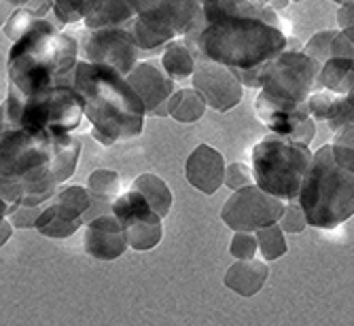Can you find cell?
Listing matches in <instances>:
<instances>
[{
	"label": "cell",
	"mask_w": 354,
	"mask_h": 326,
	"mask_svg": "<svg viewBox=\"0 0 354 326\" xmlns=\"http://www.w3.org/2000/svg\"><path fill=\"white\" fill-rule=\"evenodd\" d=\"M196 57L232 68L242 85L263 87L270 64L288 51L272 7L248 0H216L204 7V23L185 41Z\"/></svg>",
	"instance_id": "1"
},
{
	"label": "cell",
	"mask_w": 354,
	"mask_h": 326,
	"mask_svg": "<svg viewBox=\"0 0 354 326\" xmlns=\"http://www.w3.org/2000/svg\"><path fill=\"white\" fill-rule=\"evenodd\" d=\"M81 142L71 136L3 129V216L15 206H41L55 198V184L77 170Z\"/></svg>",
	"instance_id": "2"
},
{
	"label": "cell",
	"mask_w": 354,
	"mask_h": 326,
	"mask_svg": "<svg viewBox=\"0 0 354 326\" xmlns=\"http://www.w3.org/2000/svg\"><path fill=\"white\" fill-rule=\"evenodd\" d=\"M62 23L39 19L9 51V93L28 100L53 87H75L79 43Z\"/></svg>",
	"instance_id": "3"
},
{
	"label": "cell",
	"mask_w": 354,
	"mask_h": 326,
	"mask_svg": "<svg viewBox=\"0 0 354 326\" xmlns=\"http://www.w3.org/2000/svg\"><path fill=\"white\" fill-rule=\"evenodd\" d=\"M75 89L83 97L85 117L93 127L91 134L102 144L111 146L142 134L145 102L117 68L81 59L75 73Z\"/></svg>",
	"instance_id": "4"
},
{
	"label": "cell",
	"mask_w": 354,
	"mask_h": 326,
	"mask_svg": "<svg viewBox=\"0 0 354 326\" xmlns=\"http://www.w3.org/2000/svg\"><path fill=\"white\" fill-rule=\"evenodd\" d=\"M297 202L316 229L331 231L354 216V170L335 159L331 144L314 153Z\"/></svg>",
	"instance_id": "5"
},
{
	"label": "cell",
	"mask_w": 354,
	"mask_h": 326,
	"mask_svg": "<svg viewBox=\"0 0 354 326\" xmlns=\"http://www.w3.org/2000/svg\"><path fill=\"white\" fill-rule=\"evenodd\" d=\"M5 129H21L26 134H49L62 136L71 134L79 127L85 115L83 97L75 87H53L19 100L15 95H7L5 100Z\"/></svg>",
	"instance_id": "6"
},
{
	"label": "cell",
	"mask_w": 354,
	"mask_h": 326,
	"mask_svg": "<svg viewBox=\"0 0 354 326\" xmlns=\"http://www.w3.org/2000/svg\"><path fill=\"white\" fill-rule=\"evenodd\" d=\"M312 159L310 144L272 134L252 148L254 184L282 202H297Z\"/></svg>",
	"instance_id": "7"
},
{
	"label": "cell",
	"mask_w": 354,
	"mask_h": 326,
	"mask_svg": "<svg viewBox=\"0 0 354 326\" xmlns=\"http://www.w3.org/2000/svg\"><path fill=\"white\" fill-rule=\"evenodd\" d=\"M320 61L304 51H284L270 64L261 91L284 102L306 104L316 91Z\"/></svg>",
	"instance_id": "8"
},
{
	"label": "cell",
	"mask_w": 354,
	"mask_h": 326,
	"mask_svg": "<svg viewBox=\"0 0 354 326\" xmlns=\"http://www.w3.org/2000/svg\"><path fill=\"white\" fill-rule=\"evenodd\" d=\"M284 210L286 206L282 200L266 193L257 184H250L234 191L221 210V218L236 233H257L263 227L276 224Z\"/></svg>",
	"instance_id": "9"
},
{
	"label": "cell",
	"mask_w": 354,
	"mask_h": 326,
	"mask_svg": "<svg viewBox=\"0 0 354 326\" xmlns=\"http://www.w3.org/2000/svg\"><path fill=\"white\" fill-rule=\"evenodd\" d=\"M79 55L83 61L109 64L123 77L130 75L140 64V47L132 35V30L125 28L89 30L81 43Z\"/></svg>",
	"instance_id": "10"
},
{
	"label": "cell",
	"mask_w": 354,
	"mask_h": 326,
	"mask_svg": "<svg viewBox=\"0 0 354 326\" xmlns=\"http://www.w3.org/2000/svg\"><path fill=\"white\" fill-rule=\"evenodd\" d=\"M136 15L145 26L174 41L202 28L204 7L198 0H136Z\"/></svg>",
	"instance_id": "11"
},
{
	"label": "cell",
	"mask_w": 354,
	"mask_h": 326,
	"mask_svg": "<svg viewBox=\"0 0 354 326\" xmlns=\"http://www.w3.org/2000/svg\"><path fill=\"white\" fill-rule=\"evenodd\" d=\"M121 222L130 246L138 252L155 248L164 238L162 216L134 189L121 193L111 210Z\"/></svg>",
	"instance_id": "12"
},
{
	"label": "cell",
	"mask_w": 354,
	"mask_h": 326,
	"mask_svg": "<svg viewBox=\"0 0 354 326\" xmlns=\"http://www.w3.org/2000/svg\"><path fill=\"white\" fill-rule=\"evenodd\" d=\"M254 108H257V117H259L276 136L304 142V144H310L316 136V123L310 117L308 104L284 102V100H278V97L268 95L266 91H259Z\"/></svg>",
	"instance_id": "13"
},
{
	"label": "cell",
	"mask_w": 354,
	"mask_h": 326,
	"mask_svg": "<svg viewBox=\"0 0 354 326\" xmlns=\"http://www.w3.org/2000/svg\"><path fill=\"white\" fill-rule=\"evenodd\" d=\"M91 210V195L83 186H66L55 193L53 202L37 220L39 233L47 238H68L81 229Z\"/></svg>",
	"instance_id": "14"
},
{
	"label": "cell",
	"mask_w": 354,
	"mask_h": 326,
	"mask_svg": "<svg viewBox=\"0 0 354 326\" xmlns=\"http://www.w3.org/2000/svg\"><path fill=\"white\" fill-rule=\"evenodd\" d=\"M193 89H198L210 108L214 111H232L242 102V81L238 75L223 66L218 61L198 57L196 73L191 77Z\"/></svg>",
	"instance_id": "15"
},
{
	"label": "cell",
	"mask_w": 354,
	"mask_h": 326,
	"mask_svg": "<svg viewBox=\"0 0 354 326\" xmlns=\"http://www.w3.org/2000/svg\"><path fill=\"white\" fill-rule=\"evenodd\" d=\"M125 79L145 102L147 115H168V102L174 95V79H170L164 68L151 61H140Z\"/></svg>",
	"instance_id": "16"
},
{
	"label": "cell",
	"mask_w": 354,
	"mask_h": 326,
	"mask_svg": "<svg viewBox=\"0 0 354 326\" xmlns=\"http://www.w3.org/2000/svg\"><path fill=\"white\" fill-rule=\"evenodd\" d=\"M130 246L117 216L102 214L87 222L85 231V252L98 260H115Z\"/></svg>",
	"instance_id": "17"
},
{
	"label": "cell",
	"mask_w": 354,
	"mask_h": 326,
	"mask_svg": "<svg viewBox=\"0 0 354 326\" xmlns=\"http://www.w3.org/2000/svg\"><path fill=\"white\" fill-rule=\"evenodd\" d=\"M225 170L227 168H225L223 155L208 144H200L185 163L189 184L202 191L204 195H214L221 189V184L225 182Z\"/></svg>",
	"instance_id": "18"
},
{
	"label": "cell",
	"mask_w": 354,
	"mask_h": 326,
	"mask_svg": "<svg viewBox=\"0 0 354 326\" xmlns=\"http://www.w3.org/2000/svg\"><path fill=\"white\" fill-rule=\"evenodd\" d=\"M270 276V267L266 260L248 258V260H236V263L225 274V286L238 292L240 297L248 299L259 292Z\"/></svg>",
	"instance_id": "19"
},
{
	"label": "cell",
	"mask_w": 354,
	"mask_h": 326,
	"mask_svg": "<svg viewBox=\"0 0 354 326\" xmlns=\"http://www.w3.org/2000/svg\"><path fill=\"white\" fill-rule=\"evenodd\" d=\"M119 189H121V180H119L117 172L95 170L89 176L87 191L91 195V210L87 212V222L102 216V214H109V210H113V204L121 195Z\"/></svg>",
	"instance_id": "20"
},
{
	"label": "cell",
	"mask_w": 354,
	"mask_h": 326,
	"mask_svg": "<svg viewBox=\"0 0 354 326\" xmlns=\"http://www.w3.org/2000/svg\"><path fill=\"white\" fill-rule=\"evenodd\" d=\"M316 89H327L337 95H348L354 91V59L352 57H331L320 64Z\"/></svg>",
	"instance_id": "21"
},
{
	"label": "cell",
	"mask_w": 354,
	"mask_h": 326,
	"mask_svg": "<svg viewBox=\"0 0 354 326\" xmlns=\"http://www.w3.org/2000/svg\"><path fill=\"white\" fill-rule=\"evenodd\" d=\"M304 53L314 57L316 61L325 64L331 57H352L354 59V45L346 39L342 30H325L314 35L308 45H304Z\"/></svg>",
	"instance_id": "22"
},
{
	"label": "cell",
	"mask_w": 354,
	"mask_h": 326,
	"mask_svg": "<svg viewBox=\"0 0 354 326\" xmlns=\"http://www.w3.org/2000/svg\"><path fill=\"white\" fill-rule=\"evenodd\" d=\"M136 15V0H100L95 9L85 17L87 30L121 28Z\"/></svg>",
	"instance_id": "23"
},
{
	"label": "cell",
	"mask_w": 354,
	"mask_h": 326,
	"mask_svg": "<svg viewBox=\"0 0 354 326\" xmlns=\"http://www.w3.org/2000/svg\"><path fill=\"white\" fill-rule=\"evenodd\" d=\"M206 100L198 89H180L168 102V115L180 123H196L206 113Z\"/></svg>",
	"instance_id": "24"
},
{
	"label": "cell",
	"mask_w": 354,
	"mask_h": 326,
	"mask_svg": "<svg viewBox=\"0 0 354 326\" xmlns=\"http://www.w3.org/2000/svg\"><path fill=\"white\" fill-rule=\"evenodd\" d=\"M162 66L168 73L170 79L174 81H185L189 77H193L198 66V57L193 53V49L187 43H176L172 41L162 57Z\"/></svg>",
	"instance_id": "25"
},
{
	"label": "cell",
	"mask_w": 354,
	"mask_h": 326,
	"mask_svg": "<svg viewBox=\"0 0 354 326\" xmlns=\"http://www.w3.org/2000/svg\"><path fill=\"white\" fill-rule=\"evenodd\" d=\"M134 191H138L142 198L151 204V208L159 214V216H166L172 208V191L168 189V184L155 176V174H142L134 180L132 184Z\"/></svg>",
	"instance_id": "26"
},
{
	"label": "cell",
	"mask_w": 354,
	"mask_h": 326,
	"mask_svg": "<svg viewBox=\"0 0 354 326\" xmlns=\"http://www.w3.org/2000/svg\"><path fill=\"white\" fill-rule=\"evenodd\" d=\"M254 236H257V242H259V252H261L263 260H276L286 254L288 248H286L284 231L278 222L263 227V229H259Z\"/></svg>",
	"instance_id": "27"
},
{
	"label": "cell",
	"mask_w": 354,
	"mask_h": 326,
	"mask_svg": "<svg viewBox=\"0 0 354 326\" xmlns=\"http://www.w3.org/2000/svg\"><path fill=\"white\" fill-rule=\"evenodd\" d=\"M306 214H304V208L299 206V202H288L282 218H280V227L282 231H288V233H301L306 229Z\"/></svg>",
	"instance_id": "28"
},
{
	"label": "cell",
	"mask_w": 354,
	"mask_h": 326,
	"mask_svg": "<svg viewBox=\"0 0 354 326\" xmlns=\"http://www.w3.org/2000/svg\"><path fill=\"white\" fill-rule=\"evenodd\" d=\"M257 250H259V242H257V236L250 233H236L230 246L232 256H236L238 260L257 258Z\"/></svg>",
	"instance_id": "29"
},
{
	"label": "cell",
	"mask_w": 354,
	"mask_h": 326,
	"mask_svg": "<svg viewBox=\"0 0 354 326\" xmlns=\"http://www.w3.org/2000/svg\"><path fill=\"white\" fill-rule=\"evenodd\" d=\"M250 182H254L252 168L248 170L244 163H230L227 170H225V184H227L230 189H234V191L250 186Z\"/></svg>",
	"instance_id": "30"
},
{
	"label": "cell",
	"mask_w": 354,
	"mask_h": 326,
	"mask_svg": "<svg viewBox=\"0 0 354 326\" xmlns=\"http://www.w3.org/2000/svg\"><path fill=\"white\" fill-rule=\"evenodd\" d=\"M337 26L346 35V39L354 45V0L342 5L337 11Z\"/></svg>",
	"instance_id": "31"
},
{
	"label": "cell",
	"mask_w": 354,
	"mask_h": 326,
	"mask_svg": "<svg viewBox=\"0 0 354 326\" xmlns=\"http://www.w3.org/2000/svg\"><path fill=\"white\" fill-rule=\"evenodd\" d=\"M43 210L45 208H39V206H17L13 214V222L17 227H35Z\"/></svg>",
	"instance_id": "32"
},
{
	"label": "cell",
	"mask_w": 354,
	"mask_h": 326,
	"mask_svg": "<svg viewBox=\"0 0 354 326\" xmlns=\"http://www.w3.org/2000/svg\"><path fill=\"white\" fill-rule=\"evenodd\" d=\"M333 144H344V146H350L354 151V125L344 127V129H339V132H335Z\"/></svg>",
	"instance_id": "33"
},
{
	"label": "cell",
	"mask_w": 354,
	"mask_h": 326,
	"mask_svg": "<svg viewBox=\"0 0 354 326\" xmlns=\"http://www.w3.org/2000/svg\"><path fill=\"white\" fill-rule=\"evenodd\" d=\"M9 238H11V222L3 218V240H0V242L5 244V242H7Z\"/></svg>",
	"instance_id": "34"
},
{
	"label": "cell",
	"mask_w": 354,
	"mask_h": 326,
	"mask_svg": "<svg viewBox=\"0 0 354 326\" xmlns=\"http://www.w3.org/2000/svg\"><path fill=\"white\" fill-rule=\"evenodd\" d=\"M331 3H337V5L342 7V5H346V3H350V0H331Z\"/></svg>",
	"instance_id": "35"
},
{
	"label": "cell",
	"mask_w": 354,
	"mask_h": 326,
	"mask_svg": "<svg viewBox=\"0 0 354 326\" xmlns=\"http://www.w3.org/2000/svg\"><path fill=\"white\" fill-rule=\"evenodd\" d=\"M293 3H301V0H293Z\"/></svg>",
	"instance_id": "36"
}]
</instances>
